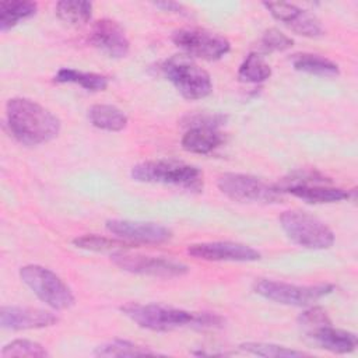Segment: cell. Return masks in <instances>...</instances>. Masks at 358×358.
Listing matches in <instances>:
<instances>
[{"label":"cell","instance_id":"18","mask_svg":"<svg viewBox=\"0 0 358 358\" xmlns=\"http://www.w3.org/2000/svg\"><path fill=\"white\" fill-rule=\"evenodd\" d=\"M224 141L222 134L213 126H190L182 137V147L193 154H210Z\"/></svg>","mask_w":358,"mask_h":358},{"label":"cell","instance_id":"24","mask_svg":"<svg viewBox=\"0 0 358 358\" xmlns=\"http://www.w3.org/2000/svg\"><path fill=\"white\" fill-rule=\"evenodd\" d=\"M55 81L78 84L88 91H103L108 87V78L105 76L74 69H60L55 76Z\"/></svg>","mask_w":358,"mask_h":358},{"label":"cell","instance_id":"20","mask_svg":"<svg viewBox=\"0 0 358 358\" xmlns=\"http://www.w3.org/2000/svg\"><path fill=\"white\" fill-rule=\"evenodd\" d=\"M292 66L295 70L320 76V77H334L338 76L340 69L333 60L313 53H296L292 56Z\"/></svg>","mask_w":358,"mask_h":358},{"label":"cell","instance_id":"26","mask_svg":"<svg viewBox=\"0 0 358 358\" xmlns=\"http://www.w3.org/2000/svg\"><path fill=\"white\" fill-rule=\"evenodd\" d=\"M98 357H141V355H155L157 352L136 343L127 340H113L106 344L98 345L94 351Z\"/></svg>","mask_w":358,"mask_h":358},{"label":"cell","instance_id":"6","mask_svg":"<svg viewBox=\"0 0 358 358\" xmlns=\"http://www.w3.org/2000/svg\"><path fill=\"white\" fill-rule=\"evenodd\" d=\"M280 224L287 236L302 248L327 249L334 243L333 231L306 211H284L280 217Z\"/></svg>","mask_w":358,"mask_h":358},{"label":"cell","instance_id":"8","mask_svg":"<svg viewBox=\"0 0 358 358\" xmlns=\"http://www.w3.org/2000/svg\"><path fill=\"white\" fill-rule=\"evenodd\" d=\"M334 289L330 284L319 285H295L282 281L257 278L253 282V291L264 299L289 306H308L331 294Z\"/></svg>","mask_w":358,"mask_h":358},{"label":"cell","instance_id":"11","mask_svg":"<svg viewBox=\"0 0 358 358\" xmlns=\"http://www.w3.org/2000/svg\"><path fill=\"white\" fill-rule=\"evenodd\" d=\"M112 260L122 270L136 273V274L169 278V277H180L187 273V266H185L183 263H179L171 259H164V257L117 252L112 255Z\"/></svg>","mask_w":358,"mask_h":358},{"label":"cell","instance_id":"3","mask_svg":"<svg viewBox=\"0 0 358 358\" xmlns=\"http://www.w3.org/2000/svg\"><path fill=\"white\" fill-rule=\"evenodd\" d=\"M131 178L143 183L169 185L187 190L203 187V172L197 166L172 159L140 162L131 168Z\"/></svg>","mask_w":358,"mask_h":358},{"label":"cell","instance_id":"13","mask_svg":"<svg viewBox=\"0 0 358 358\" xmlns=\"http://www.w3.org/2000/svg\"><path fill=\"white\" fill-rule=\"evenodd\" d=\"M187 253L208 262H256L260 259V253L256 249L238 242L193 243L187 248Z\"/></svg>","mask_w":358,"mask_h":358},{"label":"cell","instance_id":"16","mask_svg":"<svg viewBox=\"0 0 358 358\" xmlns=\"http://www.w3.org/2000/svg\"><path fill=\"white\" fill-rule=\"evenodd\" d=\"M57 317L48 310L27 306H3L0 310V324L8 330L42 329L56 324Z\"/></svg>","mask_w":358,"mask_h":358},{"label":"cell","instance_id":"2","mask_svg":"<svg viewBox=\"0 0 358 358\" xmlns=\"http://www.w3.org/2000/svg\"><path fill=\"white\" fill-rule=\"evenodd\" d=\"M120 310L137 326L154 331H168L186 326L206 329L215 327L222 323V319L214 313H196L155 303H126Z\"/></svg>","mask_w":358,"mask_h":358},{"label":"cell","instance_id":"7","mask_svg":"<svg viewBox=\"0 0 358 358\" xmlns=\"http://www.w3.org/2000/svg\"><path fill=\"white\" fill-rule=\"evenodd\" d=\"M329 183L330 180L319 173L301 172L284 178L275 187L281 193H291L295 197L316 204L336 203L351 197L348 190L330 186Z\"/></svg>","mask_w":358,"mask_h":358},{"label":"cell","instance_id":"21","mask_svg":"<svg viewBox=\"0 0 358 358\" xmlns=\"http://www.w3.org/2000/svg\"><path fill=\"white\" fill-rule=\"evenodd\" d=\"M36 3L11 0L0 3V29L4 32L15 27L20 21L31 18L36 13Z\"/></svg>","mask_w":358,"mask_h":358},{"label":"cell","instance_id":"31","mask_svg":"<svg viewBox=\"0 0 358 358\" xmlns=\"http://www.w3.org/2000/svg\"><path fill=\"white\" fill-rule=\"evenodd\" d=\"M155 6L158 8H162L164 11H171V13H183V6L175 1H161V3H155Z\"/></svg>","mask_w":358,"mask_h":358},{"label":"cell","instance_id":"14","mask_svg":"<svg viewBox=\"0 0 358 358\" xmlns=\"http://www.w3.org/2000/svg\"><path fill=\"white\" fill-rule=\"evenodd\" d=\"M263 6L270 11V14L291 31L302 36H320L323 34V27L317 17L308 10L299 8L295 4L288 3H271L266 1Z\"/></svg>","mask_w":358,"mask_h":358},{"label":"cell","instance_id":"19","mask_svg":"<svg viewBox=\"0 0 358 358\" xmlns=\"http://www.w3.org/2000/svg\"><path fill=\"white\" fill-rule=\"evenodd\" d=\"M88 119L92 126L106 131H120L127 126V116L113 105H92L88 109Z\"/></svg>","mask_w":358,"mask_h":358},{"label":"cell","instance_id":"5","mask_svg":"<svg viewBox=\"0 0 358 358\" xmlns=\"http://www.w3.org/2000/svg\"><path fill=\"white\" fill-rule=\"evenodd\" d=\"M22 282L48 306L63 310L74 305V295L66 282L52 270L39 264H27L20 268Z\"/></svg>","mask_w":358,"mask_h":358},{"label":"cell","instance_id":"28","mask_svg":"<svg viewBox=\"0 0 358 358\" xmlns=\"http://www.w3.org/2000/svg\"><path fill=\"white\" fill-rule=\"evenodd\" d=\"M45 347L36 341L27 338H17L6 344L1 350V357H29V358H42L48 357Z\"/></svg>","mask_w":358,"mask_h":358},{"label":"cell","instance_id":"15","mask_svg":"<svg viewBox=\"0 0 358 358\" xmlns=\"http://www.w3.org/2000/svg\"><path fill=\"white\" fill-rule=\"evenodd\" d=\"M90 41L102 53L115 59L124 57L130 50L124 29L109 18H102L94 24Z\"/></svg>","mask_w":358,"mask_h":358},{"label":"cell","instance_id":"23","mask_svg":"<svg viewBox=\"0 0 358 358\" xmlns=\"http://www.w3.org/2000/svg\"><path fill=\"white\" fill-rule=\"evenodd\" d=\"M73 243L85 250L91 252H105V253H117V252H126L130 250L134 245L131 242L123 241L120 238L113 239V238H106L101 235H83L76 239H73Z\"/></svg>","mask_w":358,"mask_h":358},{"label":"cell","instance_id":"4","mask_svg":"<svg viewBox=\"0 0 358 358\" xmlns=\"http://www.w3.org/2000/svg\"><path fill=\"white\" fill-rule=\"evenodd\" d=\"M161 69L164 76L186 99H201L213 91L210 74L183 55L169 57L162 63Z\"/></svg>","mask_w":358,"mask_h":358},{"label":"cell","instance_id":"12","mask_svg":"<svg viewBox=\"0 0 358 358\" xmlns=\"http://www.w3.org/2000/svg\"><path fill=\"white\" fill-rule=\"evenodd\" d=\"M106 231L127 242L138 243H162L172 238L171 229L150 221L131 220H108Z\"/></svg>","mask_w":358,"mask_h":358},{"label":"cell","instance_id":"30","mask_svg":"<svg viewBox=\"0 0 358 358\" xmlns=\"http://www.w3.org/2000/svg\"><path fill=\"white\" fill-rule=\"evenodd\" d=\"M298 323L299 326L306 331H312L315 329H319L322 326L330 324V319L326 313V310L320 306H312L309 309H306L305 312H302L298 317Z\"/></svg>","mask_w":358,"mask_h":358},{"label":"cell","instance_id":"1","mask_svg":"<svg viewBox=\"0 0 358 358\" xmlns=\"http://www.w3.org/2000/svg\"><path fill=\"white\" fill-rule=\"evenodd\" d=\"M6 116L10 131L25 145L48 143L60 131L59 117L49 109L27 98L8 99Z\"/></svg>","mask_w":358,"mask_h":358},{"label":"cell","instance_id":"29","mask_svg":"<svg viewBox=\"0 0 358 358\" xmlns=\"http://www.w3.org/2000/svg\"><path fill=\"white\" fill-rule=\"evenodd\" d=\"M292 43L294 41L285 34H282L281 31H278L277 28H270L264 31L260 39V45L266 52H282L289 49Z\"/></svg>","mask_w":358,"mask_h":358},{"label":"cell","instance_id":"25","mask_svg":"<svg viewBox=\"0 0 358 358\" xmlns=\"http://www.w3.org/2000/svg\"><path fill=\"white\" fill-rule=\"evenodd\" d=\"M271 76V67L259 53H249L238 70V78L242 83H263Z\"/></svg>","mask_w":358,"mask_h":358},{"label":"cell","instance_id":"17","mask_svg":"<svg viewBox=\"0 0 358 358\" xmlns=\"http://www.w3.org/2000/svg\"><path fill=\"white\" fill-rule=\"evenodd\" d=\"M320 348H324L330 352L336 354H347L355 350L358 341L357 336L351 331L334 329L330 324L322 326L319 329H315L309 333H306Z\"/></svg>","mask_w":358,"mask_h":358},{"label":"cell","instance_id":"10","mask_svg":"<svg viewBox=\"0 0 358 358\" xmlns=\"http://www.w3.org/2000/svg\"><path fill=\"white\" fill-rule=\"evenodd\" d=\"M172 41L186 55L208 62L221 59L231 49L228 39L222 35L199 28L179 29L172 35Z\"/></svg>","mask_w":358,"mask_h":358},{"label":"cell","instance_id":"27","mask_svg":"<svg viewBox=\"0 0 358 358\" xmlns=\"http://www.w3.org/2000/svg\"><path fill=\"white\" fill-rule=\"evenodd\" d=\"M239 347H241V350H243L249 354H253V355H259V357L287 358V357H303V355H306V352H303V351L292 350V348L278 345V344H273V343L249 341V343L241 344Z\"/></svg>","mask_w":358,"mask_h":358},{"label":"cell","instance_id":"22","mask_svg":"<svg viewBox=\"0 0 358 358\" xmlns=\"http://www.w3.org/2000/svg\"><path fill=\"white\" fill-rule=\"evenodd\" d=\"M56 15L69 25L81 27L91 20L92 3L83 0H62L56 4Z\"/></svg>","mask_w":358,"mask_h":358},{"label":"cell","instance_id":"9","mask_svg":"<svg viewBox=\"0 0 358 358\" xmlns=\"http://www.w3.org/2000/svg\"><path fill=\"white\" fill-rule=\"evenodd\" d=\"M218 189L231 200L239 203H278L282 193L262 179L245 173H224L217 180Z\"/></svg>","mask_w":358,"mask_h":358}]
</instances>
